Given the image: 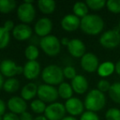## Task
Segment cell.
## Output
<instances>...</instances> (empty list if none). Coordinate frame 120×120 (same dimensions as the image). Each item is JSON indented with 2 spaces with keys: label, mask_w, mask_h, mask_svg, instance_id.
I'll return each instance as SVG.
<instances>
[{
  "label": "cell",
  "mask_w": 120,
  "mask_h": 120,
  "mask_svg": "<svg viewBox=\"0 0 120 120\" xmlns=\"http://www.w3.org/2000/svg\"><path fill=\"white\" fill-rule=\"evenodd\" d=\"M105 23L100 16L88 14L81 20L80 27L84 33L90 35H96L103 30Z\"/></svg>",
  "instance_id": "6da1fadb"
},
{
  "label": "cell",
  "mask_w": 120,
  "mask_h": 120,
  "mask_svg": "<svg viewBox=\"0 0 120 120\" xmlns=\"http://www.w3.org/2000/svg\"><path fill=\"white\" fill-rule=\"evenodd\" d=\"M106 99L105 94L97 89L91 90L86 95L84 102V106L87 111L96 112L100 111L105 107Z\"/></svg>",
  "instance_id": "7a4b0ae2"
},
{
  "label": "cell",
  "mask_w": 120,
  "mask_h": 120,
  "mask_svg": "<svg viewBox=\"0 0 120 120\" xmlns=\"http://www.w3.org/2000/svg\"><path fill=\"white\" fill-rule=\"evenodd\" d=\"M42 80L50 86L60 85L64 80V72L60 67L54 64L49 65L44 68L41 73Z\"/></svg>",
  "instance_id": "3957f363"
},
{
  "label": "cell",
  "mask_w": 120,
  "mask_h": 120,
  "mask_svg": "<svg viewBox=\"0 0 120 120\" xmlns=\"http://www.w3.org/2000/svg\"><path fill=\"white\" fill-rule=\"evenodd\" d=\"M40 46L49 56H56L61 50V42L55 35H47L40 39Z\"/></svg>",
  "instance_id": "277c9868"
},
{
  "label": "cell",
  "mask_w": 120,
  "mask_h": 120,
  "mask_svg": "<svg viewBox=\"0 0 120 120\" xmlns=\"http://www.w3.org/2000/svg\"><path fill=\"white\" fill-rule=\"evenodd\" d=\"M119 28H114L102 34L100 38V43L104 48L113 49L120 44Z\"/></svg>",
  "instance_id": "5b68a950"
},
{
  "label": "cell",
  "mask_w": 120,
  "mask_h": 120,
  "mask_svg": "<svg viewBox=\"0 0 120 120\" xmlns=\"http://www.w3.org/2000/svg\"><path fill=\"white\" fill-rule=\"evenodd\" d=\"M37 95L39 99L45 103H54L58 97V89L53 86L42 84L38 86Z\"/></svg>",
  "instance_id": "8992f818"
},
{
  "label": "cell",
  "mask_w": 120,
  "mask_h": 120,
  "mask_svg": "<svg viewBox=\"0 0 120 120\" xmlns=\"http://www.w3.org/2000/svg\"><path fill=\"white\" fill-rule=\"evenodd\" d=\"M17 17L22 23L29 24L31 23L34 21L36 12H35V7L33 6V4L23 2L17 8Z\"/></svg>",
  "instance_id": "52a82bcc"
},
{
  "label": "cell",
  "mask_w": 120,
  "mask_h": 120,
  "mask_svg": "<svg viewBox=\"0 0 120 120\" xmlns=\"http://www.w3.org/2000/svg\"><path fill=\"white\" fill-rule=\"evenodd\" d=\"M66 112L64 104L54 102L46 106L45 116L48 120H62L65 117Z\"/></svg>",
  "instance_id": "ba28073f"
},
{
  "label": "cell",
  "mask_w": 120,
  "mask_h": 120,
  "mask_svg": "<svg viewBox=\"0 0 120 120\" xmlns=\"http://www.w3.org/2000/svg\"><path fill=\"white\" fill-rule=\"evenodd\" d=\"M0 72L4 77L11 78L16 75L23 74V67L17 66L12 60L5 59L0 64Z\"/></svg>",
  "instance_id": "9c48e42d"
},
{
  "label": "cell",
  "mask_w": 120,
  "mask_h": 120,
  "mask_svg": "<svg viewBox=\"0 0 120 120\" xmlns=\"http://www.w3.org/2000/svg\"><path fill=\"white\" fill-rule=\"evenodd\" d=\"M81 66L82 69L89 73L95 72L99 68V59L94 53H86L82 57Z\"/></svg>",
  "instance_id": "30bf717a"
},
{
  "label": "cell",
  "mask_w": 120,
  "mask_h": 120,
  "mask_svg": "<svg viewBox=\"0 0 120 120\" xmlns=\"http://www.w3.org/2000/svg\"><path fill=\"white\" fill-rule=\"evenodd\" d=\"M64 106H65L66 111L72 117L82 114L84 111V107H85L82 100L77 97H72L69 100H66Z\"/></svg>",
  "instance_id": "8fae6325"
},
{
  "label": "cell",
  "mask_w": 120,
  "mask_h": 120,
  "mask_svg": "<svg viewBox=\"0 0 120 120\" xmlns=\"http://www.w3.org/2000/svg\"><path fill=\"white\" fill-rule=\"evenodd\" d=\"M34 29H35V34L43 38L47 35H49L53 29V23L48 17H42L37 21Z\"/></svg>",
  "instance_id": "7c38bea8"
},
{
  "label": "cell",
  "mask_w": 120,
  "mask_h": 120,
  "mask_svg": "<svg viewBox=\"0 0 120 120\" xmlns=\"http://www.w3.org/2000/svg\"><path fill=\"white\" fill-rule=\"evenodd\" d=\"M8 107L12 113L16 114H22L26 112L27 105L25 100L19 96H12L8 101Z\"/></svg>",
  "instance_id": "4fadbf2b"
},
{
  "label": "cell",
  "mask_w": 120,
  "mask_h": 120,
  "mask_svg": "<svg viewBox=\"0 0 120 120\" xmlns=\"http://www.w3.org/2000/svg\"><path fill=\"white\" fill-rule=\"evenodd\" d=\"M12 35L17 40L25 41L31 37L32 30L27 24H18L14 27L12 30Z\"/></svg>",
  "instance_id": "5bb4252c"
},
{
  "label": "cell",
  "mask_w": 120,
  "mask_h": 120,
  "mask_svg": "<svg viewBox=\"0 0 120 120\" xmlns=\"http://www.w3.org/2000/svg\"><path fill=\"white\" fill-rule=\"evenodd\" d=\"M68 50L74 58H82L86 53V45L79 39H72L68 45Z\"/></svg>",
  "instance_id": "9a60e30c"
},
{
  "label": "cell",
  "mask_w": 120,
  "mask_h": 120,
  "mask_svg": "<svg viewBox=\"0 0 120 120\" xmlns=\"http://www.w3.org/2000/svg\"><path fill=\"white\" fill-rule=\"evenodd\" d=\"M40 73V65L37 61H28L23 67V75L28 80L37 78Z\"/></svg>",
  "instance_id": "2e32d148"
},
{
  "label": "cell",
  "mask_w": 120,
  "mask_h": 120,
  "mask_svg": "<svg viewBox=\"0 0 120 120\" xmlns=\"http://www.w3.org/2000/svg\"><path fill=\"white\" fill-rule=\"evenodd\" d=\"M81 20L74 14H68L63 17L61 21V26L66 31H74L80 27Z\"/></svg>",
  "instance_id": "e0dca14e"
},
{
  "label": "cell",
  "mask_w": 120,
  "mask_h": 120,
  "mask_svg": "<svg viewBox=\"0 0 120 120\" xmlns=\"http://www.w3.org/2000/svg\"><path fill=\"white\" fill-rule=\"evenodd\" d=\"M71 86L74 92L79 95H82L88 89V82L84 76L77 75L72 80Z\"/></svg>",
  "instance_id": "ac0fdd59"
},
{
  "label": "cell",
  "mask_w": 120,
  "mask_h": 120,
  "mask_svg": "<svg viewBox=\"0 0 120 120\" xmlns=\"http://www.w3.org/2000/svg\"><path fill=\"white\" fill-rule=\"evenodd\" d=\"M37 90H38V86H36V84L33 82H29L22 87L21 91L22 98L25 100H30L37 95Z\"/></svg>",
  "instance_id": "d6986e66"
},
{
  "label": "cell",
  "mask_w": 120,
  "mask_h": 120,
  "mask_svg": "<svg viewBox=\"0 0 120 120\" xmlns=\"http://www.w3.org/2000/svg\"><path fill=\"white\" fill-rule=\"evenodd\" d=\"M37 4L40 12L46 15L53 13L56 8V3L53 0H40Z\"/></svg>",
  "instance_id": "ffe728a7"
},
{
  "label": "cell",
  "mask_w": 120,
  "mask_h": 120,
  "mask_svg": "<svg viewBox=\"0 0 120 120\" xmlns=\"http://www.w3.org/2000/svg\"><path fill=\"white\" fill-rule=\"evenodd\" d=\"M58 96H60L62 99L64 100H69L72 97L73 94V90L72 88V86L67 82H62L58 86Z\"/></svg>",
  "instance_id": "44dd1931"
},
{
  "label": "cell",
  "mask_w": 120,
  "mask_h": 120,
  "mask_svg": "<svg viewBox=\"0 0 120 120\" xmlns=\"http://www.w3.org/2000/svg\"><path fill=\"white\" fill-rule=\"evenodd\" d=\"M115 70V65L111 62H105L99 66L97 72L99 76L102 77H106L110 76Z\"/></svg>",
  "instance_id": "7402d4cb"
},
{
  "label": "cell",
  "mask_w": 120,
  "mask_h": 120,
  "mask_svg": "<svg viewBox=\"0 0 120 120\" xmlns=\"http://www.w3.org/2000/svg\"><path fill=\"white\" fill-rule=\"evenodd\" d=\"M20 87V82L15 77H11L4 82L3 89L8 93H15L19 90Z\"/></svg>",
  "instance_id": "603a6c76"
},
{
  "label": "cell",
  "mask_w": 120,
  "mask_h": 120,
  "mask_svg": "<svg viewBox=\"0 0 120 120\" xmlns=\"http://www.w3.org/2000/svg\"><path fill=\"white\" fill-rule=\"evenodd\" d=\"M72 11L75 16L77 17H82L83 18L86 15H88V7L86 4V3L83 2H77L73 5Z\"/></svg>",
  "instance_id": "cb8c5ba5"
},
{
  "label": "cell",
  "mask_w": 120,
  "mask_h": 120,
  "mask_svg": "<svg viewBox=\"0 0 120 120\" xmlns=\"http://www.w3.org/2000/svg\"><path fill=\"white\" fill-rule=\"evenodd\" d=\"M17 7V2L14 0H0V12L8 14Z\"/></svg>",
  "instance_id": "d4e9b609"
},
{
  "label": "cell",
  "mask_w": 120,
  "mask_h": 120,
  "mask_svg": "<svg viewBox=\"0 0 120 120\" xmlns=\"http://www.w3.org/2000/svg\"><path fill=\"white\" fill-rule=\"evenodd\" d=\"M39 54L40 52L38 48L34 45H29L25 49V56L28 59V61H36Z\"/></svg>",
  "instance_id": "484cf974"
},
{
  "label": "cell",
  "mask_w": 120,
  "mask_h": 120,
  "mask_svg": "<svg viewBox=\"0 0 120 120\" xmlns=\"http://www.w3.org/2000/svg\"><path fill=\"white\" fill-rule=\"evenodd\" d=\"M109 95L112 100L120 104V82H115L112 84L109 90Z\"/></svg>",
  "instance_id": "4316f807"
},
{
  "label": "cell",
  "mask_w": 120,
  "mask_h": 120,
  "mask_svg": "<svg viewBox=\"0 0 120 120\" xmlns=\"http://www.w3.org/2000/svg\"><path fill=\"white\" fill-rule=\"evenodd\" d=\"M30 109L35 113H43L45 111L46 105L44 101L40 100V99H36L32 100V102L30 103Z\"/></svg>",
  "instance_id": "83f0119b"
},
{
  "label": "cell",
  "mask_w": 120,
  "mask_h": 120,
  "mask_svg": "<svg viewBox=\"0 0 120 120\" xmlns=\"http://www.w3.org/2000/svg\"><path fill=\"white\" fill-rule=\"evenodd\" d=\"M10 42V32L4 27H0V49H4Z\"/></svg>",
  "instance_id": "f1b7e54d"
},
{
  "label": "cell",
  "mask_w": 120,
  "mask_h": 120,
  "mask_svg": "<svg viewBox=\"0 0 120 120\" xmlns=\"http://www.w3.org/2000/svg\"><path fill=\"white\" fill-rule=\"evenodd\" d=\"M86 4L89 8L97 11L103 8L106 5V2L105 0H87L86 2Z\"/></svg>",
  "instance_id": "f546056e"
},
{
  "label": "cell",
  "mask_w": 120,
  "mask_h": 120,
  "mask_svg": "<svg viewBox=\"0 0 120 120\" xmlns=\"http://www.w3.org/2000/svg\"><path fill=\"white\" fill-rule=\"evenodd\" d=\"M106 7L113 13L120 12V0H109L106 2Z\"/></svg>",
  "instance_id": "4dcf8cb0"
},
{
  "label": "cell",
  "mask_w": 120,
  "mask_h": 120,
  "mask_svg": "<svg viewBox=\"0 0 120 120\" xmlns=\"http://www.w3.org/2000/svg\"><path fill=\"white\" fill-rule=\"evenodd\" d=\"M106 120H120V110L116 108L109 109L105 113Z\"/></svg>",
  "instance_id": "1f68e13d"
},
{
  "label": "cell",
  "mask_w": 120,
  "mask_h": 120,
  "mask_svg": "<svg viewBox=\"0 0 120 120\" xmlns=\"http://www.w3.org/2000/svg\"><path fill=\"white\" fill-rule=\"evenodd\" d=\"M63 72H64V77L67 79H70V80H72L77 76L76 69L73 67H72V66H68V67L64 68L63 69Z\"/></svg>",
  "instance_id": "d6a6232c"
},
{
  "label": "cell",
  "mask_w": 120,
  "mask_h": 120,
  "mask_svg": "<svg viewBox=\"0 0 120 120\" xmlns=\"http://www.w3.org/2000/svg\"><path fill=\"white\" fill-rule=\"evenodd\" d=\"M110 83L106 80H100V82H98L97 84V90H99L100 91H101L102 93L104 92H106V91H109L110 89Z\"/></svg>",
  "instance_id": "836d02e7"
},
{
  "label": "cell",
  "mask_w": 120,
  "mask_h": 120,
  "mask_svg": "<svg viewBox=\"0 0 120 120\" xmlns=\"http://www.w3.org/2000/svg\"><path fill=\"white\" fill-rule=\"evenodd\" d=\"M80 120H100V118L98 115L94 112L86 111L82 114Z\"/></svg>",
  "instance_id": "e575fe53"
},
{
  "label": "cell",
  "mask_w": 120,
  "mask_h": 120,
  "mask_svg": "<svg viewBox=\"0 0 120 120\" xmlns=\"http://www.w3.org/2000/svg\"><path fill=\"white\" fill-rule=\"evenodd\" d=\"M3 120H20V117H18V115L16 113L9 112L5 113V114L3 116Z\"/></svg>",
  "instance_id": "d590c367"
},
{
  "label": "cell",
  "mask_w": 120,
  "mask_h": 120,
  "mask_svg": "<svg viewBox=\"0 0 120 120\" xmlns=\"http://www.w3.org/2000/svg\"><path fill=\"white\" fill-rule=\"evenodd\" d=\"M4 29H5L6 30H8V32H10L11 30H13V29H14V23H13V22L12 21H11V20H8V21H6L5 22H4Z\"/></svg>",
  "instance_id": "8d00e7d4"
},
{
  "label": "cell",
  "mask_w": 120,
  "mask_h": 120,
  "mask_svg": "<svg viewBox=\"0 0 120 120\" xmlns=\"http://www.w3.org/2000/svg\"><path fill=\"white\" fill-rule=\"evenodd\" d=\"M34 118H32V115L29 112H24L20 115V120H33Z\"/></svg>",
  "instance_id": "74e56055"
},
{
  "label": "cell",
  "mask_w": 120,
  "mask_h": 120,
  "mask_svg": "<svg viewBox=\"0 0 120 120\" xmlns=\"http://www.w3.org/2000/svg\"><path fill=\"white\" fill-rule=\"evenodd\" d=\"M6 110V105L3 100L0 99V116H4L5 114Z\"/></svg>",
  "instance_id": "f35d334b"
},
{
  "label": "cell",
  "mask_w": 120,
  "mask_h": 120,
  "mask_svg": "<svg viewBox=\"0 0 120 120\" xmlns=\"http://www.w3.org/2000/svg\"><path fill=\"white\" fill-rule=\"evenodd\" d=\"M69 42H70V40H69L68 38H67V37H64V38L61 40V45H65V46L68 47V45Z\"/></svg>",
  "instance_id": "ab89813d"
},
{
  "label": "cell",
  "mask_w": 120,
  "mask_h": 120,
  "mask_svg": "<svg viewBox=\"0 0 120 120\" xmlns=\"http://www.w3.org/2000/svg\"><path fill=\"white\" fill-rule=\"evenodd\" d=\"M115 72H117V74H118L120 76V61H118L115 64Z\"/></svg>",
  "instance_id": "60d3db41"
},
{
  "label": "cell",
  "mask_w": 120,
  "mask_h": 120,
  "mask_svg": "<svg viewBox=\"0 0 120 120\" xmlns=\"http://www.w3.org/2000/svg\"><path fill=\"white\" fill-rule=\"evenodd\" d=\"M33 120H48V119H47L45 116H43V115H39V116L35 117Z\"/></svg>",
  "instance_id": "b9f144b4"
},
{
  "label": "cell",
  "mask_w": 120,
  "mask_h": 120,
  "mask_svg": "<svg viewBox=\"0 0 120 120\" xmlns=\"http://www.w3.org/2000/svg\"><path fill=\"white\" fill-rule=\"evenodd\" d=\"M4 77H3L2 73L0 72V90H1V88H3V86H4Z\"/></svg>",
  "instance_id": "7bdbcfd3"
},
{
  "label": "cell",
  "mask_w": 120,
  "mask_h": 120,
  "mask_svg": "<svg viewBox=\"0 0 120 120\" xmlns=\"http://www.w3.org/2000/svg\"><path fill=\"white\" fill-rule=\"evenodd\" d=\"M62 120H77L75 117H72V116H67V117H64Z\"/></svg>",
  "instance_id": "ee69618b"
},
{
  "label": "cell",
  "mask_w": 120,
  "mask_h": 120,
  "mask_svg": "<svg viewBox=\"0 0 120 120\" xmlns=\"http://www.w3.org/2000/svg\"><path fill=\"white\" fill-rule=\"evenodd\" d=\"M0 120H3V116H0Z\"/></svg>",
  "instance_id": "f6af8a7d"
},
{
  "label": "cell",
  "mask_w": 120,
  "mask_h": 120,
  "mask_svg": "<svg viewBox=\"0 0 120 120\" xmlns=\"http://www.w3.org/2000/svg\"><path fill=\"white\" fill-rule=\"evenodd\" d=\"M118 28H119V30H120V22H119V26H118Z\"/></svg>",
  "instance_id": "bcb514c9"
}]
</instances>
